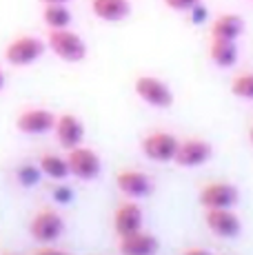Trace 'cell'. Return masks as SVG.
Here are the masks:
<instances>
[{"label":"cell","instance_id":"d4e9b609","mask_svg":"<svg viewBox=\"0 0 253 255\" xmlns=\"http://www.w3.org/2000/svg\"><path fill=\"white\" fill-rule=\"evenodd\" d=\"M4 82H7V80H4V73H2V69H0V91L4 89Z\"/></svg>","mask_w":253,"mask_h":255},{"label":"cell","instance_id":"7402d4cb","mask_svg":"<svg viewBox=\"0 0 253 255\" xmlns=\"http://www.w3.org/2000/svg\"><path fill=\"white\" fill-rule=\"evenodd\" d=\"M33 255H69V253L58 251V249H40V251H36Z\"/></svg>","mask_w":253,"mask_h":255},{"label":"cell","instance_id":"44dd1931","mask_svg":"<svg viewBox=\"0 0 253 255\" xmlns=\"http://www.w3.org/2000/svg\"><path fill=\"white\" fill-rule=\"evenodd\" d=\"M202 0H164V4H167L169 9H173V11H191L193 7H198Z\"/></svg>","mask_w":253,"mask_h":255},{"label":"cell","instance_id":"9a60e30c","mask_svg":"<svg viewBox=\"0 0 253 255\" xmlns=\"http://www.w3.org/2000/svg\"><path fill=\"white\" fill-rule=\"evenodd\" d=\"M118 249L123 255H155V251H158V240L149 233L135 231L131 235H123Z\"/></svg>","mask_w":253,"mask_h":255},{"label":"cell","instance_id":"7a4b0ae2","mask_svg":"<svg viewBox=\"0 0 253 255\" xmlns=\"http://www.w3.org/2000/svg\"><path fill=\"white\" fill-rule=\"evenodd\" d=\"M47 45L36 36H18L16 40H11L4 49V58L9 65L13 67H29L33 62H38L45 53Z\"/></svg>","mask_w":253,"mask_h":255},{"label":"cell","instance_id":"484cf974","mask_svg":"<svg viewBox=\"0 0 253 255\" xmlns=\"http://www.w3.org/2000/svg\"><path fill=\"white\" fill-rule=\"evenodd\" d=\"M249 140H251V144H253V125H251V129H249Z\"/></svg>","mask_w":253,"mask_h":255},{"label":"cell","instance_id":"d6986e66","mask_svg":"<svg viewBox=\"0 0 253 255\" xmlns=\"http://www.w3.org/2000/svg\"><path fill=\"white\" fill-rule=\"evenodd\" d=\"M40 171L45 175H49L53 180H65L67 175L71 173L69 171V162L60 155H42L40 158Z\"/></svg>","mask_w":253,"mask_h":255},{"label":"cell","instance_id":"7c38bea8","mask_svg":"<svg viewBox=\"0 0 253 255\" xmlns=\"http://www.w3.org/2000/svg\"><path fill=\"white\" fill-rule=\"evenodd\" d=\"M114 229L120 238L123 235H131L135 231H142V209L133 202L120 204L114 215Z\"/></svg>","mask_w":253,"mask_h":255},{"label":"cell","instance_id":"4fadbf2b","mask_svg":"<svg viewBox=\"0 0 253 255\" xmlns=\"http://www.w3.org/2000/svg\"><path fill=\"white\" fill-rule=\"evenodd\" d=\"M245 31V20L238 13H220L218 18H213L209 33L211 38H220V40H238Z\"/></svg>","mask_w":253,"mask_h":255},{"label":"cell","instance_id":"ac0fdd59","mask_svg":"<svg viewBox=\"0 0 253 255\" xmlns=\"http://www.w3.org/2000/svg\"><path fill=\"white\" fill-rule=\"evenodd\" d=\"M42 20L49 29H69L71 24V11L65 4H45Z\"/></svg>","mask_w":253,"mask_h":255},{"label":"cell","instance_id":"9c48e42d","mask_svg":"<svg viewBox=\"0 0 253 255\" xmlns=\"http://www.w3.org/2000/svg\"><path fill=\"white\" fill-rule=\"evenodd\" d=\"M65 222L56 211H40L31 222V235L38 242H56L62 235Z\"/></svg>","mask_w":253,"mask_h":255},{"label":"cell","instance_id":"52a82bcc","mask_svg":"<svg viewBox=\"0 0 253 255\" xmlns=\"http://www.w3.org/2000/svg\"><path fill=\"white\" fill-rule=\"evenodd\" d=\"M204 222H207L209 231L218 238H238L242 231V222L233 209H207V215H204Z\"/></svg>","mask_w":253,"mask_h":255},{"label":"cell","instance_id":"3957f363","mask_svg":"<svg viewBox=\"0 0 253 255\" xmlns=\"http://www.w3.org/2000/svg\"><path fill=\"white\" fill-rule=\"evenodd\" d=\"M133 89L140 100H144L149 107L155 109H169L173 105V91L169 89L167 82H162L155 76H140L135 78Z\"/></svg>","mask_w":253,"mask_h":255},{"label":"cell","instance_id":"cb8c5ba5","mask_svg":"<svg viewBox=\"0 0 253 255\" xmlns=\"http://www.w3.org/2000/svg\"><path fill=\"white\" fill-rule=\"evenodd\" d=\"M42 4H67L69 0H40Z\"/></svg>","mask_w":253,"mask_h":255},{"label":"cell","instance_id":"8fae6325","mask_svg":"<svg viewBox=\"0 0 253 255\" xmlns=\"http://www.w3.org/2000/svg\"><path fill=\"white\" fill-rule=\"evenodd\" d=\"M56 138L65 149H74V146H80L82 140H85V125L78 120L76 116L65 114L60 118H56Z\"/></svg>","mask_w":253,"mask_h":255},{"label":"cell","instance_id":"8992f818","mask_svg":"<svg viewBox=\"0 0 253 255\" xmlns=\"http://www.w3.org/2000/svg\"><path fill=\"white\" fill-rule=\"evenodd\" d=\"M69 171L71 175H76L78 180H94L100 175V169H102V162L98 158V153H94L91 149L87 146H74L69 149Z\"/></svg>","mask_w":253,"mask_h":255},{"label":"cell","instance_id":"ba28073f","mask_svg":"<svg viewBox=\"0 0 253 255\" xmlns=\"http://www.w3.org/2000/svg\"><path fill=\"white\" fill-rule=\"evenodd\" d=\"M211 144L204 140H198V138H191V140H184L180 142L178 146V153H176V160L173 162L180 164V166H202L204 162H209L211 158Z\"/></svg>","mask_w":253,"mask_h":255},{"label":"cell","instance_id":"5b68a950","mask_svg":"<svg viewBox=\"0 0 253 255\" xmlns=\"http://www.w3.org/2000/svg\"><path fill=\"white\" fill-rule=\"evenodd\" d=\"M240 193L231 182H209L200 191V204L204 209H233Z\"/></svg>","mask_w":253,"mask_h":255},{"label":"cell","instance_id":"6da1fadb","mask_svg":"<svg viewBox=\"0 0 253 255\" xmlns=\"http://www.w3.org/2000/svg\"><path fill=\"white\" fill-rule=\"evenodd\" d=\"M47 47L65 62H82L87 56V45L76 31L69 29H49Z\"/></svg>","mask_w":253,"mask_h":255},{"label":"cell","instance_id":"5bb4252c","mask_svg":"<svg viewBox=\"0 0 253 255\" xmlns=\"http://www.w3.org/2000/svg\"><path fill=\"white\" fill-rule=\"evenodd\" d=\"M91 11L105 22H123L131 13L129 0H91Z\"/></svg>","mask_w":253,"mask_h":255},{"label":"cell","instance_id":"e0dca14e","mask_svg":"<svg viewBox=\"0 0 253 255\" xmlns=\"http://www.w3.org/2000/svg\"><path fill=\"white\" fill-rule=\"evenodd\" d=\"M209 58L216 67L229 69L238 62V45L236 40H220V38H211L209 40Z\"/></svg>","mask_w":253,"mask_h":255},{"label":"cell","instance_id":"2e32d148","mask_svg":"<svg viewBox=\"0 0 253 255\" xmlns=\"http://www.w3.org/2000/svg\"><path fill=\"white\" fill-rule=\"evenodd\" d=\"M116 182H118V189L129 198H144L151 193V180L140 171H120Z\"/></svg>","mask_w":253,"mask_h":255},{"label":"cell","instance_id":"603a6c76","mask_svg":"<svg viewBox=\"0 0 253 255\" xmlns=\"http://www.w3.org/2000/svg\"><path fill=\"white\" fill-rule=\"evenodd\" d=\"M182 255H213V253L207 251V249H187Z\"/></svg>","mask_w":253,"mask_h":255},{"label":"cell","instance_id":"277c9868","mask_svg":"<svg viewBox=\"0 0 253 255\" xmlns=\"http://www.w3.org/2000/svg\"><path fill=\"white\" fill-rule=\"evenodd\" d=\"M180 140L167 131H155L142 140V153L153 162H173Z\"/></svg>","mask_w":253,"mask_h":255},{"label":"cell","instance_id":"ffe728a7","mask_svg":"<svg viewBox=\"0 0 253 255\" xmlns=\"http://www.w3.org/2000/svg\"><path fill=\"white\" fill-rule=\"evenodd\" d=\"M231 93L240 100H253V71L240 73L231 80Z\"/></svg>","mask_w":253,"mask_h":255},{"label":"cell","instance_id":"30bf717a","mask_svg":"<svg viewBox=\"0 0 253 255\" xmlns=\"http://www.w3.org/2000/svg\"><path fill=\"white\" fill-rule=\"evenodd\" d=\"M16 127L18 131H22L27 135H40L56 127V116L47 109H29L18 118Z\"/></svg>","mask_w":253,"mask_h":255}]
</instances>
